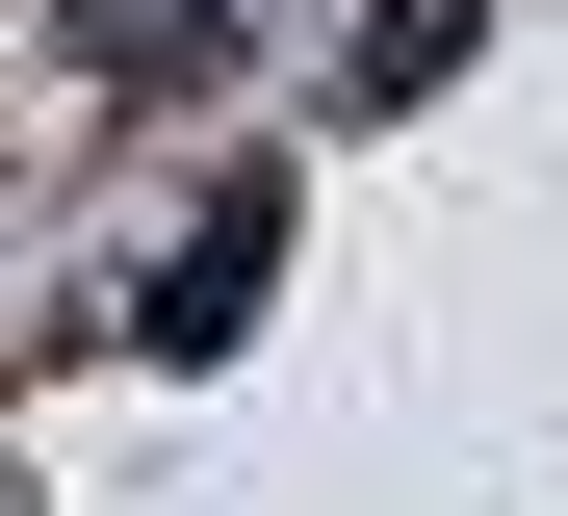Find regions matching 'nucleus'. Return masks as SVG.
<instances>
[{
	"mask_svg": "<svg viewBox=\"0 0 568 516\" xmlns=\"http://www.w3.org/2000/svg\"><path fill=\"white\" fill-rule=\"evenodd\" d=\"M52 52L130 78V103H207V78H233V0H52Z\"/></svg>",
	"mask_w": 568,
	"mask_h": 516,
	"instance_id": "obj_2",
	"label": "nucleus"
},
{
	"mask_svg": "<svg viewBox=\"0 0 568 516\" xmlns=\"http://www.w3.org/2000/svg\"><path fill=\"white\" fill-rule=\"evenodd\" d=\"M258 259H284V181H207V233L155 259L130 336H155V362H233V336H258Z\"/></svg>",
	"mask_w": 568,
	"mask_h": 516,
	"instance_id": "obj_1",
	"label": "nucleus"
},
{
	"mask_svg": "<svg viewBox=\"0 0 568 516\" xmlns=\"http://www.w3.org/2000/svg\"><path fill=\"white\" fill-rule=\"evenodd\" d=\"M465 27H491V0H388V27H362V103H414V78H465Z\"/></svg>",
	"mask_w": 568,
	"mask_h": 516,
	"instance_id": "obj_3",
	"label": "nucleus"
}]
</instances>
